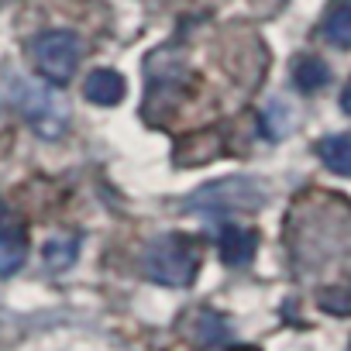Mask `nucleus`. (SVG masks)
I'll return each mask as SVG.
<instances>
[{"label":"nucleus","instance_id":"nucleus-4","mask_svg":"<svg viewBox=\"0 0 351 351\" xmlns=\"http://www.w3.org/2000/svg\"><path fill=\"white\" fill-rule=\"evenodd\" d=\"M128 86H124V76L114 73V69H93L83 83V97L97 107H117L124 100Z\"/></svg>","mask_w":351,"mask_h":351},{"label":"nucleus","instance_id":"nucleus-10","mask_svg":"<svg viewBox=\"0 0 351 351\" xmlns=\"http://www.w3.org/2000/svg\"><path fill=\"white\" fill-rule=\"evenodd\" d=\"M76 258V241H49L45 245V262L52 269H66Z\"/></svg>","mask_w":351,"mask_h":351},{"label":"nucleus","instance_id":"nucleus-5","mask_svg":"<svg viewBox=\"0 0 351 351\" xmlns=\"http://www.w3.org/2000/svg\"><path fill=\"white\" fill-rule=\"evenodd\" d=\"M28 258V238L18 224L0 228V276H14Z\"/></svg>","mask_w":351,"mask_h":351},{"label":"nucleus","instance_id":"nucleus-7","mask_svg":"<svg viewBox=\"0 0 351 351\" xmlns=\"http://www.w3.org/2000/svg\"><path fill=\"white\" fill-rule=\"evenodd\" d=\"M324 38L334 49H351V0H330L324 14Z\"/></svg>","mask_w":351,"mask_h":351},{"label":"nucleus","instance_id":"nucleus-8","mask_svg":"<svg viewBox=\"0 0 351 351\" xmlns=\"http://www.w3.org/2000/svg\"><path fill=\"white\" fill-rule=\"evenodd\" d=\"M293 83L303 90V93H317L320 86L330 83V66L320 59V56H300L293 62Z\"/></svg>","mask_w":351,"mask_h":351},{"label":"nucleus","instance_id":"nucleus-1","mask_svg":"<svg viewBox=\"0 0 351 351\" xmlns=\"http://www.w3.org/2000/svg\"><path fill=\"white\" fill-rule=\"evenodd\" d=\"M11 97H14V107L21 110V117H25L42 138H59V134L66 131L69 107H66V100H62L59 93H52V83L42 86V83H32V80L14 76Z\"/></svg>","mask_w":351,"mask_h":351},{"label":"nucleus","instance_id":"nucleus-11","mask_svg":"<svg viewBox=\"0 0 351 351\" xmlns=\"http://www.w3.org/2000/svg\"><path fill=\"white\" fill-rule=\"evenodd\" d=\"M320 306L330 310V313H351V293L327 289V293H320Z\"/></svg>","mask_w":351,"mask_h":351},{"label":"nucleus","instance_id":"nucleus-3","mask_svg":"<svg viewBox=\"0 0 351 351\" xmlns=\"http://www.w3.org/2000/svg\"><path fill=\"white\" fill-rule=\"evenodd\" d=\"M32 59H35V69H38V76L45 83L66 86L76 76V69H80L83 42L73 32H42L32 42Z\"/></svg>","mask_w":351,"mask_h":351},{"label":"nucleus","instance_id":"nucleus-2","mask_svg":"<svg viewBox=\"0 0 351 351\" xmlns=\"http://www.w3.org/2000/svg\"><path fill=\"white\" fill-rule=\"evenodd\" d=\"M197 269H200V258L186 234H165L145 255V272L162 286H190Z\"/></svg>","mask_w":351,"mask_h":351},{"label":"nucleus","instance_id":"nucleus-13","mask_svg":"<svg viewBox=\"0 0 351 351\" xmlns=\"http://www.w3.org/2000/svg\"><path fill=\"white\" fill-rule=\"evenodd\" d=\"M4 224H11V217H8V207L0 204V228H4Z\"/></svg>","mask_w":351,"mask_h":351},{"label":"nucleus","instance_id":"nucleus-12","mask_svg":"<svg viewBox=\"0 0 351 351\" xmlns=\"http://www.w3.org/2000/svg\"><path fill=\"white\" fill-rule=\"evenodd\" d=\"M341 110H344V114L351 117V83H348L344 90H341Z\"/></svg>","mask_w":351,"mask_h":351},{"label":"nucleus","instance_id":"nucleus-9","mask_svg":"<svg viewBox=\"0 0 351 351\" xmlns=\"http://www.w3.org/2000/svg\"><path fill=\"white\" fill-rule=\"evenodd\" d=\"M320 162L337 172V176H351V134H330L317 145Z\"/></svg>","mask_w":351,"mask_h":351},{"label":"nucleus","instance_id":"nucleus-6","mask_svg":"<svg viewBox=\"0 0 351 351\" xmlns=\"http://www.w3.org/2000/svg\"><path fill=\"white\" fill-rule=\"evenodd\" d=\"M255 248H258V238L245 228H224L221 231V258L228 265H248L255 258Z\"/></svg>","mask_w":351,"mask_h":351}]
</instances>
